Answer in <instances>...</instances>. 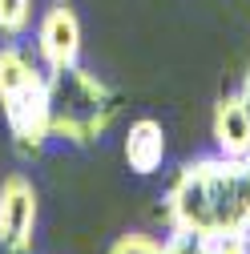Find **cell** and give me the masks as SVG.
<instances>
[{
  "instance_id": "1",
  "label": "cell",
  "mask_w": 250,
  "mask_h": 254,
  "mask_svg": "<svg viewBox=\"0 0 250 254\" xmlns=\"http://www.w3.org/2000/svg\"><path fill=\"white\" fill-rule=\"evenodd\" d=\"M166 222L194 238L250 234V162L226 153L182 162L166 190Z\"/></svg>"
},
{
  "instance_id": "2",
  "label": "cell",
  "mask_w": 250,
  "mask_h": 254,
  "mask_svg": "<svg viewBox=\"0 0 250 254\" xmlns=\"http://www.w3.org/2000/svg\"><path fill=\"white\" fill-rule=\"evenodd\" d=\"M121 113V93L109 89L81 61L49 73V117L53 137L69 145H97Z\"/></svg>"
},
{
  "instance_id": "3",
  "label": "cell",
  "mask_w": 250,
  "mask_h": 254,
  "mask_svg": "<svg viewBox=\"0 0 250 254\" xmlns=\"http://www.w3.org/2000/svg\"><path fill=\"white\" fill-rule=\"evenodd\" d=\"M41 198L33 178L8 174L0 182V254H33Z\"/></svg>"
},
{
  "instance_id": "4",
  "label": "cell",
  "mask_w": 250,
  "mask_h": 254,
  "mask_svg": "<svg viewBox=\"0 0 250 254\" xmlns=\"http://www.w3.org/2000/svg\"><path fill=\"white\" fill-rule=\"evenodd\" d=\"M4 109V125H8V137H12V149L33 162V157L45 153V145L53 141V117H49V77L33 89L16 93L12 101L0 105Z\"/></svg>"
},
{
  "instance_id": "5",
  "label": "cell",
  "mask_w": 250,
  "mask_h": 254,
  "mask_svg": "<svg viewBox=\"0 0 250 254\" xmlns=\"http://www.w3.org/2000/svg\"><path fill=\"white\" fill-rule=\"evenodd\" d=\"M37 61L45 73L69 69L81 61V20L69 0H53L37 20Z\"/></svg>"
},
{
  "instance_id": "6",
  "label": "cell",
  "mask_w": 250,
  "mask_h": 254,
  "mask_svg": "<svg viewBox=\"0 0 250 254\" xmlns=\"http://www.w3.org/2000/svg\"><path fill=\"white\" fill-rule=\"evenodd\" d=\"M125 166H129L137 178H149L158 174L162 162H166V129L158 117H137L125 133Z\"/></svg>"
},
{
  "instance_id": "7",
  "label": "cell",
  "mask_w": 250,
  "mask_h": 254,
  "mask_svg": "<svg viewBox=\"0 0 250 254\" xmlns=\"http://www.w3.org/2000/svg\"><path fill=\"white\" fill-rule=\"evenodd\" d=\"M210 133H214L218 153H226V157H246L250 153V117L238 101V93L218 97L214 117H210Z\"/></svg>"
},
{
  "instance_id": "8",
  "label": "cell",
  "mask_w": 250,
  "mask_h": 254,
  "mask_svg": "<svg viewBox=\"0 0 250 254\" xmlns=\"http://www.w3.org/2000/svg\"><path fill=\"white\" fill-rule=\"evenodd\" d=\"M45 77H49V73L41 69V61H37V57H28L16 41L0 45V105H4V101H12L16 93L33 89V85H41Z\"/></svg>"
},
{
  "instance_id": "9",
  "label": "cell",
  "mask_w": 250,
  "mask_h": 254,
  "mask_svg": "<svg viewBox=\"0 0 250 254\" xmlns=\"http://www.w3.org/2000/svg\"><path fill=\"white\" fill-rule=\"evenodd\" d=\"M33 28V0H0V37L20 41Z\"/></svg>"
},
{
  "instance_id": "10",
  "label": "cell",
  "mask_w": 250,
  "mask_h": 254,
  "mask_svg": "<svg viewBox=\"0 0 250 254\" xmlns=\"http://www.w3.org/2000/svg\"><path fill=\"white\" fill-rule=\"evenodd\" d=\"M109 254H166V242L153 238V234H121Z\"/></svg>"
},
{
  "instance_id": "11",
  "label": "cell",
  "mask_w": 250,
  "mask_h": 254,
  "mask_svg": "<svg viewBox=\"0 0 250 254\" xmlns=\"http://www.w3.org/2000/svg\"><path fill=\"white\" fill-rule=\"evenodd\" d=\"M162 242H166V254H210L202 238L186 234V230H170V234H166Z\"/></svg>"
},
{
  "instance_id": "12",
  "label": "cell",
  "mask_w": 250,
  "mask_h": 254,
  "mask_svg": "<svg viewBox=\"0 0 250 254\" xmlns=\"http://www.w3.org/2000/svg\"><path fill=\"white\" fill-rule=\"evenodd\" d=\"M202 242H206L210 254H250L246 234H210V238H202Z\"/></svg>"
},
{
  "instance_id": "13",
  "label": "cell",
  "mask_w": 250,
  "mask_h": 254,
  "mask_svg": "<svg viewBox=\"0 0 250 254\" xmlns=\"http://www.w3.org/2000/svg\"><path fill=\"white\" fill-rule=\"evenodd\" d=\"M238 101H242V109H246V117H250V65H246L242 85H238Z\"/></svg>"
},
{
  "instance_id": "14",
  "label": "cell",
  "mask_w": 250,
  "mask_h": 254,
  "mask_svg": "<svg viewBox=\"0 0 250 254\" xmlns=\"http://www.w3.org/2000/svg\"><path fill=\"white\" fill-rule=\"evenodd\" d=\"M246 246H250V234H246Z\"/></svg>"
},
{
  "instance_id": "15",
  "label": "cell",
  "mask_w": 250,
  "mask_h": 254,
  "mask_svg": "<svg viewBox=\"0 0 250 254\" xmlns=\"http://www.w3.org/2000/svg\"><path fill=\"white\" fill-rule=\"evenodd\" d=\"M246 162H250V153H246Z\"/></svg>"
}]
</instances>
